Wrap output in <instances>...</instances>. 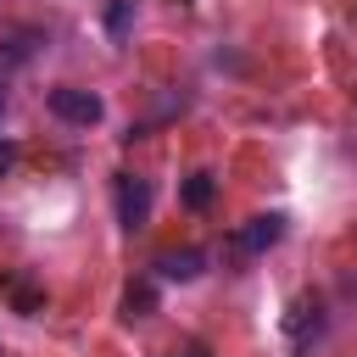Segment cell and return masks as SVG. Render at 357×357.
<instances>
[{
    "instance_id": "obj_1",
    "label": "cell",
    "mask_w": 357,
    "mask_h": 357,
    "mask_svg": "<svg viewBox=\"0 0 357 357\" xmlns=\"http://www.w3.org/2000/svg\"><path fill=\"white\" fill-rule=\"evenodd\" d=\"M279 240H284V218H279V212H262V218H251V223H240V229L229 234L223 257H229V262H251V257H262V251L279 245Z\"/></svg>"
},
{
    "instance_id": "obj_2",
    "label": "cell",
    "mask_w": 357,
    "mask_h": 357,
    "mask_svg": "<svg viewBox=\"0 0 357 357\" xmlns=\"http://www.w3.org/2000/svg\"><path fill=\"white\" fill-rule=\"evenodd\" d=\"M50 112L61 117V123H78V128H89V123H100V95L95 89H78V84H61V89H50Z\"/></svg>"
},
{
    "instance_id": "obj_3",
    "label": "cell",
    "mask_w": 357,
    "mask_h": 357,
    "mask_svg": "<svg viewBox=\"0 0 357 357\" xmlns=\"http://www.w3.org/2000/svg\"><path fill=\"white\" fill-rule=\"evenodd\" d=\"M145 218H151V178L117 173V223L123 229H145Z\"/></svg>"
},
{
    "instance_id": "obj_4",
    "label": "cell",
    "mask_w": 357,
    "mask_h": 357,
    "mask_svg": "<svg viewBox=\"0 0 357 357\" xmlns=\"http://www.w3.org/2000/svg\"><path fill=\"white\" fill-rule=\"evenodd\" d=\"M201 268H206V257H201V251H167V257H156V273H162V279H178V284H184V279H195Z\"/></svg>"
},
{
    "instance_id": "obj_5",
    "label": "cell",
    "mask_w": 357,
    "mask_h": 357,
    "mask_svg": "<svg viewBox=\"0 0 357 357\" xmlns=\"http://www.w3.org/2000/svg\"><path fill=\"white\" fill-rule=\"evenodd\" d=\"M212 201V173H190L184 178V206H206Z\"/></svg>"
},
{
    "instance_id": "obj_6",
    "label": "cell",
    "mask_w": 357,
    "mask_h": 357,
    "mask_svg": "<svg viewBox=\"0 0 357 357\" xmlns=\"http://www.w3.org/2000/svg\"><path fill=\"white\" fill-rule=\"evenodd\" d=\"M128 17H134V0H112V11H106L112 39H123V33H128Z\"/></svg>"
},
{
    "instance_id": "obj_7",
    "label": "cell",
    "mask_w": 357,
    "mask_h": 357,
    "mask_svg": "<svg viewBox=\"0 0 357 357\" xmlns=\"http://www.w3.org/2000/svg\"><path fill=\"white\" fill-rule=\"evenodd\" d=\"M123 307H128V318H145V312H151V290H128Z\"/></svg>"
},
{
    "instance_id": "obj_8",
    "label": "cell",
    "mask_w": 357,
    "mask_h": 357,
    "mask_svg": "<svg viewBox=\"0 0 357 357\" xmlns=\"http://www.w3.org/2000/svg\"><path fill=\"white\" fill-rule=\"evenodd\" d=\"M6 167H11V145H0V173H6Z\"/></svg>"
},
{
    "instance_id": "obj_9",
    "label": "cell",
    "mask_w": 357,
    "mask_h": 357,
    "mask_svg": "<svg viewBox=\"0 0 357 357\" xmlns=\"http://www.w3.org/2000/svg\"><path fill=\"white\" fill-rule=\"evenodd\" d=\"M0 357H6V351H0Z\"/></svg>"
}]
</instances>
